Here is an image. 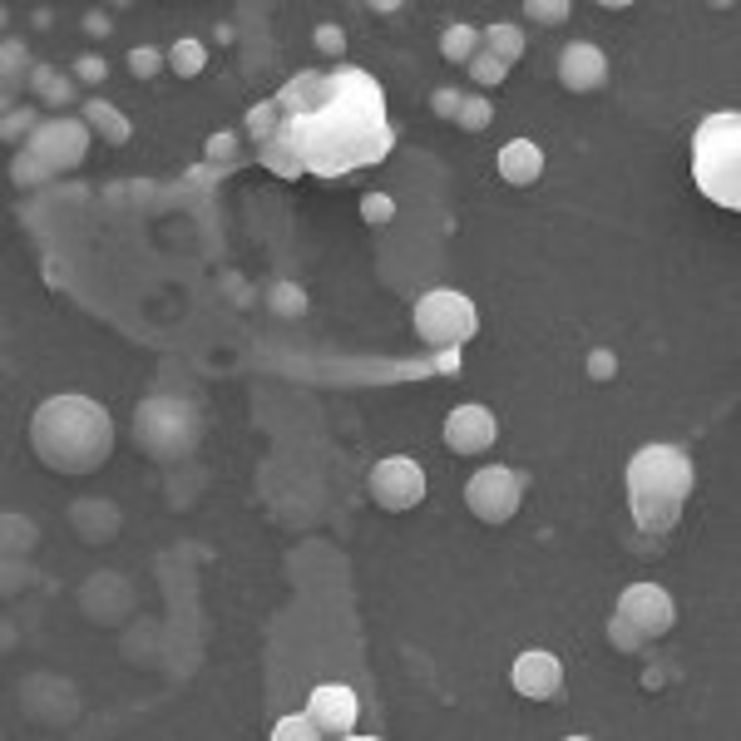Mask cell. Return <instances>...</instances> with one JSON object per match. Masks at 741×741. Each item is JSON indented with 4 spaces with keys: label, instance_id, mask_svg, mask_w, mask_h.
Masks as SVG:
<instances>
[{
    "label": "cell",
    "instance_id": "obj_1",
    "mask_svg": "<svg viewBox=\"0 0 741 741\" xmlns=\"http://www.w3.org/2000/svg\"><path fill=\"white\" fill-rule=\"evenodd\" d=\"M277 139L297 154V164L322 173V178L386 159L391 129H386V109H381V84L361 70H336L327 104L317 114L282 119Z\"/></svg>",
    "mask_w": 741,
    "mask_h": 741
},
{
    "label": "cell",
    "instance_id": "obj_2",
    "mask_svg": "<svg viewBox=\"0 0 741 741\" xmlns=\"http://www.w3.org/2000/svg\"><path fill=\"white\" fill-rule=\"evenodd\" d=\"M30 445L55 475H94L114 450V420L89 396H55L30 420Z\"/></svg>",
    "mask_w": 741,
    "mask_h": 741
},
{
    "label": "cell",
    "instance_id": "obj_3",
    "mask_svg": "<svg viewBox=\"0 0 741 741\" xmlns=\"http://www.w3.org/2000/svg\"><path fill=\"white\" fill-rule=\"evenodd\" d=\"M692 455L677 450V445H643L633 460H628V504H633V519L638 529L648 534H667L677 529L682 509H687V494H692Z\"/></svg>",
    "mask_w": 741,
    "mask_h": 741
},
{
    "label": "cell",
    "instance_id": "obj_4",
    "mask_svg": "<svg viewBox=\"0 0 741 741\" xmlns=\"http://www.w3.org/2000/svg\"><path fill=\"white\" fill-rule=\"evenodd\" d=\"M692 178L717 208L741 213V114L727 109L702 119L692 134Z\"/></svg>",
    "mask_w": 741,
    "mask_h": 741
},
{
    "label": "cell",
    "instance_id": "obj_5",
    "mask_svg": "<svg viewBox=\"0 0 741 741\" xmlns=\"http://www.w3.org/2000/svg\"><path fill=\"white\" fill-rule=\"evenodd\" d=\"M480 327L475 307L465 292H450V287H435L415 302V331L430 341V346H465Z\"/></svg>",
    "mask_w": 741,
    "mask_h": 741
},
{
    "label": "cell",
    "instance_id": "obj_6",
    "mask_svg": "<svg viewBox=\"0 0 741 741\" xmlns=\"http://www.w3.org/2000/svg\"><path fill=\"white\" fill-rule=\"evenodd\" d=\"M524 490H529V480H524L519 470H509V465H485V470H475V475H470V485H465V504H470V514H475V519H485V524H504V519H514V509H519Z\"/></svg>",
    "mask_w": 741,
    "mask_h": 741
},
{
    "label": "cell",
    "instance_id": "obj_7",
    "mask_svg": "<svg viewBox=\"0 0 741 741\" xmlns=\"http://www.w3.org/2000/svg\"><path fill=\"white\" fill-rule=\"evenodd\" d=\"M25 154H35L50 173H70L89 154V124L84 119H55V124H35V134L25 139Z\"/></svg>",
    "mask_w": 741,
    "mask_h": 741
},
{
    "label": "cell",
    "instance_id": "obj_8",
    "mask_svg": "<svg viewBox=\"0 0 741 741\" xmlns=\"http://www.w3.org/2000/svg\"><path fill=\"white\" fill-rule=\"evenodd\" d=\"M618 623H628L643 643H653V638H662L667 628H672V598H667V588H658V583H633L623 598H618V613H613Z\"/></svg>",
    "mask_w": 741,
    "mask_h": 741
},
{
    "label": "cell",
    "instance_id": "obj_9",
    "mask_svg": "<svg viewBox=\"0 0 741 741\" xmlns=\"http://www.w3.org/2000/svg\"><path fill=\"white\" fill-rule=\"evenodd\" d=\"M371 499H376L381 509H391V514L415 509V504L425 499V470H420L415 460H406V455L381 460V465L371 470Z\"/></svg>",
    "mask_w": 741,
    "mask_h": 741
},
{
    "label": "cell",
    "instance_id": "obj_10",
    "mask_svg": "<svg viewBox=\"0 0 741 741\" xmlns=\"http://www.w3.org/2000/svg\"><path fill=\"white\" fill-rule=\"evenodd\" d=\"M494 435H499V420H494L490 406H455L450 420H445V445L455 450V455H485L494 445Z\"/></svg>",
    "mask_w": 741,
    "mask_h": 741
},
{
    "label": "cell",
    "instance_id": "obj_11",
    "mask_svg": "<svg viewBox=\"0 0 741 741\" xmlns=\"http://www.w3.org/2000/svg\"><path fill=\"white\" fill-rule=\"evenodd\" d=\"M307 717L317 722V732H322V737H351V732H356V692H351V687H341V682H322V687H312Z\"/></svg>",
    "mask_w": 741,
    "mask_h": 741
},
{
    "label": "cell",
    "instance_id": "obj_12",
    "mask_svg": "<svg viewBox=\"0 0 741 741\" xmlns=\"http://www.w3.org/2000/svg\"><path fill=\"white\" fill-rule=\"evenodd\" d=\"M559 687H564V662L554 653H524L514 662V692L519 697L549 702V697H559Z\"/></svg>",
    "mask_w": 741,
    "mask_h": 741
},
{
    "label": "cell",
    "instance_id": "obj_13",
    "mask_svg": "<svg viewBox=\"0 0 741 741\" xmlns=\"http://www.w3.org/2000/svg\"><path fill=\"white\" fill-rule=\"evenodd\" d=\"M559 80H564V89H574V94L598 89V84L608 80V55H603L598 45L578 40L569 50H559Z\"/></svg>",
    "mask_w": 741,
    "mask_h": 741
},
{
    "label": "cell",
    "instance_id": "obj_14",
    "mask_svg": "<svg viewBox=\"0 0 741 741\" xmlns=\"http://www.w3.org/2000/svg\"><path fill=\"white\" fill-rule=\"evenodd\" d=\"M327 99H331V75H322V70H307V75L287 80V84H282V94H277V104H282V119L317 114Z\"/></svg>",
    "mask_w": 741,
    "mask_h": 741
},
{
    "label": "cell",
    "instance_id": "obj_15",
    "mask_svg": "<svg viewBox=\"0 0 741 741\" xmlns=\"http://www.w3.org/2000/svg\"><path fill=\"white\" fill-rule=\"evenodd\" d=\"M539 173H544V154H539V144L514 139V144H504V149H499V178H504V183L529 188V183H539Z\"/></svg>",
    "mask_w": 741,
    "mask_h": 741
},
{
    "label": "cell",
    "instance_id": "obj_16",
    "mask_svg": "<svg viewBox=\"0 0 741 741\" xmlns=\"http://www.w3.org/2000/svg\"><path fill=\"white\" fill-rule=\"evenodd\" d=\"M84 124H89L104 144H129V119H124L114 104H104V99H89V104H84Z\"/></svg>",
    "mask_w": 741,
    "mask_h": 741
},
{
    "label": "cell",
    "instance_id": "obj_17",
    "mask_svg": "<svg viewBox=\"0 0 741 741\" xmlns=\"http://www.w3.org/2000/svg\"><path fill=\"white\" fill-rule=\"evenodd\" d=\"M480 50L494 55L504 70L524 55V35H519V25H490V30H480Z\"/></svg>",
    "mask_w": 741,
    "mask_h": 741
},
{
    "label": "cell",
    "instance_id": "obj_18",
    "mask_svg": "<svg viewBox=\"0 0 741 741\" xmlns=\"http://www.w3.org/2000/svg\"><path fill=\"white\" fill-rule=\"evenodd\" d=\"M30 89H35L40 104H70V99H75L70 75H60V70H50V65H35V70H30Z\"/></svg>",
    "mask_w": 741,
    "mask_h": 741
},
{
    "label": "cell",
    "instance_id": "obj_19",
    "mask_svg": "<svg viewBox=\"0 0 741 741\" xmlns=\"http://www.w3.org/2000/svg\"><path fill=\"white\" fill-rule=\"evenodd\" d=\"M440 55H445L450 65H470V60L480 55V30H475V25H450V30L440 35Z\"/></svg>",
    "mask_w": 741,
    "mask_h": 741
},
{
    "label": "cell",
    "instance_id": "obj_20",
    "mask_svg": "<svg viewBox=\"0 0 741 741\" xmlns=\"http://www.w3.org/2000/svg\"><path fill=\"white\" fill-rule=\"evenodd\" d=\"M247 134H252V144H257V149H262V144H272V139L282 134V104H277V99L252 104V109H247Z\"/></svg>",
    "mask_w": 741,
    "mask_h": 741
},
{
    "label": "cell",
    "instance_id": "obj_21",
    "mask_svg": "<svg viewBox=\"0 0 741 741\" xmlns=\"http://www.w3.org/2000/svg\"><path fill=\"white\" fill-rule=\"evenodd\" d=\"M168 65H173V75H178V80H193V75H203L208 50H203L198 40H178V45L168 50Z\"/></svg>",
    "mask_w": 741,
    "mask_h": 741
},
{
    "label": "cell",
    "instance_id": "obj_22",
    "mask_svg": "<svg viewBox=\"0 0 741 741\" xmlns=\"http://www.w3.org/2000/svg\"><path fill=\"white\" fill-rule=\"evenodd\" d=\"M257 159H262V164L272 168L277 178H297V173H302V164H297V154H292V149H287L282 139H272V144H262V149H257Z\"/></svg>",
    "mask_w": 741,
    "mask_h": 741
},
{
    "label": "cell",
    "instance_id": "obj_23",
    "mask_svg": "<svg viewBox=\"0 0 741 741\" xmlns=\"http://www.w3.org/2000/svg\"><path fill=\"white\" fill-rule=\"evenodd\" d=\"M470 134H480V129H490V119H494V104H490V94H470L465 104H460V114H455Z\"/></svg>",
    "mask_w": 741,
    "mask_h": 741
},
{
    "label": "cell",
    "instance_id": "obj_24",
    "mask_svg": "<svg viewBox=\"0 0 741 741\" xmlns=\"http://www.w3.org/2000/svg\"><path fill=\"white\" fill-rule=\"evenodd\" d=\"M267 302H272L277 317H302V312H307V297H302V287H292V282H277Z\"/></svg>",
    "mask_w": 741,
    "mask_h": 741
},
{
    "label": "cell",
    "instance_id": "obj_25",
    "mask_svg": "<svg viewBox=\"0 0 741 741\" xmlns=\"http://www.w3.org/2000/svg\"><path fill=\"white\" fill-rule=\"evenodd\" d=\"M164 65H168V55L164 50H154V45H139V50L129 55V75H134V80H154Z\"/></svg>",
    "mask_w": 741,
    "mask_h": 741
},
{
    "label": "cell",
    "instance_id": "obj_26",
    "mask_svg": "<svg viewBox=\"0 0 741 741\" xmlns=\"http://www.w3.org/2000/svg\"><path fill=\"white\" fill-rule=\"evenodd\" d=\"M317 722L312 717H282L277 727H272V741H317Z\"/></svg>",
    "mask_w": 741,
    "mask_h": 741
},
{
    "label": "cell",
    "instance_id": "obj_27",
    "mask_svg": "<svg viewBox=\"0 0 741 741\" xmlns=\"http://www.w3.org/2000/svg\"><path fill=\"white\" fill-rule=\"evenodd\" d=\"M524 15H529V20H539V25H559V20H569V15H574V5H569V0H529V5H524Z\"/></svg>",
    "mask_w": 741,
    "mask_h": 741
},
{
    "label": "cell",
    "instance_id": "obj_28",
    "mask_svg": "<svg viewBox=\"0 0 741 741\" xmlns=\"http://www.w3.org/2000/svg\"><path fill=\"white\" fill-rule=\"evenodd\" d=\"M0 55H5V89H15V80H20L25 70H35V65H30V50H25L20 40H5Z\"/></svg>",
    "mask_w": 741,
    "mask_h": 741
},
{
    "label": "cell",
    "instance_id": "obj_29",
    "mask_svg": "<svg viewBox=\"0 0 741 741\" xmlns=\"http://www.w3.org/2000/svg\"><path fill=\"white\" fill-rule=\"evenodd\" d=\"M10 178H15L20 188H35L40 178H50V168L40 164L35 154H25V149H20V154H15V164H10Z\"/></svg>",
    "mask_w": 741,
    "mask_h": 741
},
{
    "label": "cell",
    "instance_id": "obj_30",
    "mask_svg": "<svg viewBox=\"0 0 741 741\" xmlns=\"http://www.w3.org/2000/svg\"><path fill=\"white\" fill-rule=\"evenodd\" d=\"M504 75H509V70H504V65L494 60V55H485V50H480V55L470 60V80H475V84H485V89H494V84L504 80Z\"/></svg>",
    "mask_w": 741,
    "mask_h": 741
},
{
    "label": "cell",
    "instance_id": "obj_31",
    "mask_svg": "<svg viewBox=\"0 0 741 741\" xmlns=\"http://www.w3.org/2000/svg\"><path fill=\"white\" fill-rule=\"evenodd\" d=\"M361 218L381 228V223H391V218H396V203H391L386 193H366V198H361Z\"/></svg>",
    "mask_w": 741,
    "mask_h": 741
},
{
    "label": "cell",
    "instance_id": "obj_32",
    "mask_svg": "<svg viewBox=\"0 0 741 741\" xmlns=\"http://www.w3.org/2000/svg\"><path fill=\"white\" fill-rule=\"evenodd\" d=\"M460 104H465L460 89H435V94H430V114H435V119H455Z\"/></svg>",
    "mask_w": 741,
    "mask_h": 741
},
{
    "label": "cell",
    "instance_id": "obj_33",
    "mask_svg": "<svg viewBox=\"0 0 741 741\" xmlns=\"http://www.w3.org/2000/svg\"><path fill=\"white\" fill-rule=\"evenodd\" d=\"M608 638H613V648H618V653H643V648H648V643H643L628 623H618V618H608Z\"/></svg>",
    "mask_w": 741,
    "mask_h": 741
},
{
    "label": "cell",
    "instance_id": "obj_34",
    "mask_svg": "<svg viewBox=\"0 0 741 741\" xmlns=\"http://www.w3.org/2000/svg\"><path fill=\"white\" fill-rule=\"evenodd\" d=\"M588 376H593V381H613V376H618V356L598 346V351L588 356Z\"/></svg>",
    "mask_w": 741,
    "mask_h": 741
},
{
    "label": "cell",
    "instance_id": "obj_35",
    "mask_svg": "<svg viewBox=\"0 0 741 741\" xmlns=\"http://www.w3.org/2000/svg\"><path fill=\"white\" fill-rule=\"evenodd\" d=\"M317 50L322 55H341L346 50V30L341 25H317Z\"/></svg>",
    "mask_w": 741,
    "mask_h": 741
},
{
    "label": "cell",
    "instance_id": "obj_36",
    "mask_svg": "<svg viewBox=\"0 0 741 741\" xmlns=\"http://www.w3.org/2000/svg\"><path fill=\"white\" fill-rule=\"evenodd\" d=\"M75 75H80L84 84H99L104 75H109V65H104L99 55H80V60H75Z\"/></svg>",
    "mask_w": 741,
    "mask_h": 741
},
{
    "label": "cell",
    "instance_id": "obj_37",
    "mask_svg": "<svg viewBox=\"0 0 741 741\" xmlns=\"http://www.w3.org/2000/svg\"><path fill=\"white\" fill-rule=\"evenodd\" d=\"M30 124H35V114H30V109H20V114H5V124H0V134H5V139L15 144V129H30Z\"/></svg>",
    "mask_w": 741,
    "mask_h": 741
},
{
    "label": "cell",
    "instance_id": "obj_38",
    "mask_svg": "<svg viewBox=\"0 0 741 741\" xmlns=\"http://www.w3.org/2000/svg\"><path fill=\"white\" fill-rule=\"evenodd\" d=\"M435 371H445V376H455V371H460V346H445V351L435 356Z\"/></svg>",
    "mask_w": 741,
    "mask_h": 741
},
{
    "label": "cell",
    "instance_id": "obj_39",
    "mask_svg": "<svg viewBox=\"0 0 741 741\" xmlns=\"http://www.w3.org/2000/svg\"><path fill=\"white\" fill-rule=\"evenodd\" d=\"M84 30H89V35H104L109 20H104V15H84Z\"/></svg>",
    "mask_w": 741,
    "mask_h": 741
},
{
    "label": "cell",
    "instance_id": "obj_40",
    "mask_svg": "<svg viewBox=\"0 0 741 741\" xmlns=\"http://www.w3.org/2000/svg\"><path fill=\"white\" fill-rule=\"evenodd\" d=\"M208 154H218V159H228V154H233V139H213V144H208Z\"/></svg>",
    "mask_w": 741,
    "mask_h": 741
}]
</instances>
